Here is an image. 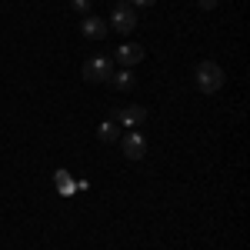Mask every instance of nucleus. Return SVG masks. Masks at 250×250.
Masks as SVG:
<instances>
[{
    "label": "nucleus",
    "mask_w": 250,
    "mask_h": 250,
    "mask_svg": "<svg viewBox=\"0 0 250 250\" xmlns=\"http://www.w3.org/2000/svg\"><path fill=\"white\" fill-rule=\"evenodd\" d=\"M147 107H140V104H130V107H117L110 120H114L117 127H140V124H147Z\"/></svg>",
    "instance_id": "4"
},
{
    "label": "nucleus",
    "mask_w": 250,
    "mask_h": 250,
    "mask_svg": "<svg viewBox=\"0 0 250 250\" xmlns=\"http://www.w3.org/2000/svg\"><path fill=\"white\" fill-rule=\"evenodd\" d=\"M117 3H124V0H117Z\"/></svg>",
    "instance_id": "14"
},
{
    "label": "nucleus",
    "mask_w": 250,
    "mask_h": 250,
    "mask_svg": "<svg viewBox=\"0 0 250 250\" xmlns=\"http://www.w3.org/2000/svg\"><path fill=\"white\" fill-rule=\"evenodd\" d=\"M97 137H100L104 144H117V140H120V127H117L110 117H107V120H104V124L97 127Z\"/></svg>",
    "instance_id": "8"
},
{
    "label": "nucleus",
    "mask_w": 250,
    "mask_h": 250,
    "mask_svg": "<svg viewBox=\"0 0 250 250\" xmlns=\"http://www.w3.org/2000/svg\"><path fill=\"white\" fill-rule=\"evenodd\" d=\"M107 30H110L107 20L94 17V14H87V17L80 20V34H83L87 40H104V37H107Z\"/></svg>",
    "instance_id": "6"
},
{
    "label": "nucleus",
    "mask_w": 250,
    "mask_h": 250,
    "mask_svg": "<svg viewBox=\"0 0 250 250\" xmlns=\"http://www.w3.org/2000/svg\"><path fill=\"white\" fill-rule=\"evenodd\" d=\"M90 7H94V0H70V10H77L80 17H87Z\"/></svg>",
    "instance_id": "11"
},
{
    "label": "nucleus",
    "mask_w": 250,
    "mask_h": 250,
    "mask_svg": "<svg viewBox=\"0 0 250 250\" xmlns=\"http://www.w3.org/2000/svg\"><path fill=\"white\" fill-rule=\"evenodd\" d=\"M130 3H134V7H154L157 0H130Z\"/></svg>",
    "instance_id": "13"
},
{
    "label": "nucleus",
    "mask_w": 250,
    "mask_h": 250,
    "mask_svg": "<svg viewBox=\"0 0 250 250\" xmlns=\"http://www.w3.org/2000/svg\"><path fill=\"white\" fill-rule=\"evenodd\" d=\"M107 27L117 30L120 37H124V34H134V30H137V10L130 7V3H117V10L110 14Z\"/></svg>",
    "instance_id": "3"
},
{
    "label": "nucleus",
    "mask_w": 250,
    "mask_h": 250,
    "mask_svg": "<svg viewBox=\"0 0 250 250\" xmlns=\"http://www.w3.org/2000/svg\"><path fill=\"white\" fill-rule=\"evenodd\" d=\"M54 180H57V190L63 193V197H67V193H74V190H77V184H74V177H70L67 170H57V173H54Z\"/></svg>",
    "instance_id": "10"
},
{
    "label": "nucleus",
    "mask_w": 250,
    "mask_h": 250,
    "mask_svg": "<svg viewBox=\"0 0 250 250\" xmlns=\"http://www.w3.org/2000/svg\"><path fill=\"white\" fill-rule=\"evenodd\" d=\"M197 3H200V10H213L217 7V0H197Z\"/></svg>",
    "instance_id": "12"
},
{
    "label": "nucleus",
    "mask_w": 250,
    "mask_h": 250,
    "mask_svg": "<svg viewBox=\"0 0 250 250\" xmlns=\"http://www.w3.org/2000/svg\"><path fill=\"white\" fill-rule=\"evenodd\" d=\"M114 60L120 63V67H134V63L144 60V47H140V43H120L117 54H114Z\"/></svg>",
    "instance_id": "7"
},
{
    "label": "nucleus",
    "mask_w": 250,
    "mask_h": 250,
    "mask_svg": "<svg viewBox=\"0 0 250 250\" xmlns=\"http://www.w3.org/2000/svg\"><path fill=\"white\" fill-rule=\"evenodd\" d=\"M144 154H147V137L140 134V130L124 134V157H127V160H140Z\"/></svg>",
    "instance_id": "5"
},
{
    "label": "nucleus",
    "mask_w": 250,
    "mask_h": 250,
    "mask_svg": "<svg viewBox=\"0 0 250 250\" xmlns=\"http://www.w3.org/2000/svg\"><path fill=\"white\" fill-rule=\"evenodd\" d=\"M110 74H114V60L104 57V54H97V57H90L83 63V80L87 83H107Z\"/></svg>",
    "instance_id": "2"
},
{
    "label": "nucleus",
    "mask_w": 250,
    "mask_h": 250,
    "mask_svg": "<svg viewBox=\"0 0 250 250\" xmlns=\"http://www.w3.org/2000/svg\"><path fill=\"white\" fill-rule=\"evenodd\" d=\"M107 83H114L117 90H130V87H134V83H137V77H134V74H130V70H127V67H124V70H114Z\"/></svg>",
    "instance_id": "9"
},
{
    "label": "nucleus",
    "mask_w": 250,
    "mask_h": 250,
    "mask_svg": "<svg viewBox=\"0 0 250 250\" xmlns=\"http://www.w3.org/2000/svg\"><path fill=\"white\" fill-rule=\"evenodd\" d=\"M197 87H200L204 94H217V90L224 87V70H220V63L204 60V63L197 67Z\"/></svg>",
    "instance_id": "1"
}]
</instances>
